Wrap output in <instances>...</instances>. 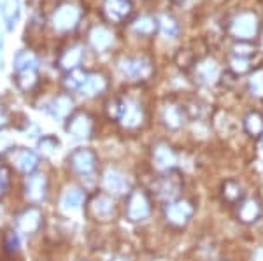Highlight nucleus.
I'll list each match as a JSON object with an SVG mask.
<instances>
[{
  "label": "nucleus",
  "instance_id": "obj_37",
  "mask_svg": "<svg viewBox=\"0 0 263 261\" xmlns=\"http://www.w3.org/2000/svg\"><path fill=\"white\" fill-rule=\"evenodd\" d=\"M4 246H6V251L14 254L20 249V237L16 235V231H7L6 237H4Z\"/></svg>",
  "mask_w": 263,
  "mask_h": 261
},
{
  "label": "nucleus",
  "instance_id": "obj_44",
  "mask_svg": "<svg viewBox=\"0 0 263 261\" xmlns=\"http://www.w3.org/2000/svg\"><path fill=\"white\" fill-rule=\"evenodd\" d=\"M261 149H263V135H261Z\"/></svg>",
  "mask_w": 263,
  "mask_h": 261
},
{
  "label": "nucleus",
  "instance_id": "obj_45",
  "mask_svg": "<svg viewBox=\"0 0 263 261\" xmlns=\"http://www.w3.org/2000/svg\"><path fill=\"white\" fill-rule=\"evenodd\" d=\"M37 261H46V259H37Z\"/></svg>",
  "mask_w": 263,
  "mask_h": 261
},
{
  "label": "nucleus",
  "instance_id": "obj_24",
  "mask_svg": "<svg viewBox=\"0 0 263 261\" xmlns=\"http://www.w3.org/2000/svg\"><path fill=\"white\" fill-rule=\"evenodd\" d=\"M221 196L227 204H239L242 202V196H244V189L240 186L239 180L235 179H228L223 183V188H221Z\"/></svg>",
  "mask_w": 263,
  "mask_h": 261
},
{
  "label": "nucleus",
  "instance_id": "obj_27",
  "mask_svg": "<svg viewBox=\"0 0 263 261\" xmlns=\"http://www.w3.org/2000/svg\"><path fill=\"white\" fill-rule=\"evenodd\" d=\"M84 202V193L79 188H70L63 193L62 207L65 210H78Z\"/></svg>",
  "mask_w": 263,
  "mask_h": 261
},
{
  "label": "nucleus",
  "instance_id": "obj_13",
  "mask_svg": "<svg viewBox=\"0 0 263 261\" xmlns=\"http://www.w3.org/2000/svg\"><path fill=\"white\" fill-rule=\"evenodd\" d=\"M153 163H155V167L162 172L174 170L177 165L176 151H174L168 144H165V142H158V144L153 147Z\"/></svg>",
  "mask_w": 263,
  "mask_h": 261
},
{
  "label": "nucleus",
  "instance_id": "obj_20",
  "mask_svg": "<svg viewBox=\"0 0 263 261\" xmlns=\"http://www.w3.org/2000/svg\"><path fill=\"white\" fill-rule=\"evenodd\" d=\"M105 90H107V79H105V75L95 72V74H88L86 81L81 86L79 93L86 96V98H93V96L102 95Z\"/></svg>",
  "mask_w": 263,
  "mask_h": 261
},
{
  "label": "nucleus",
  "instance_id": "obj_12",
  "mask_svg": "<svg viewBox=\"0 0 263 261\" xmlns=\"http://www.w3.org/2000/svg\"><path fill=\"white\" fill-rule=\"evenodd\" d=\"M42 219H44V216H42V210L41 209L28 207V209H25L23 212H21L20 216H18V219H16V225H18V230L21 231V233L33 235V233H37V231L41 230Z\"/></svg>",
  "mask_w": 263,
  "mask_h": 261
},
{
  "label": "nucleus",
  "instance_id": "obj_35",
  "mask_svg": "<svg viewBox=\"0 0 263 261\" xmlns=\"http://www.w3.org/2000/svg\"><path fill=\"white\" fill-rule=\"evenodd\" d=\"M232 51H233V56L246 58V60H248L249 56H253V54H254L256 48H254L253 42H249V41H237L235 44H233Z\"/></svg>",
  "mask_w": 263,
  "mask_h": 261
},
{
  "label": "nucleus",
  "instance_id": "obj_1",
  "mask_svg": "<svg viewBox=\"0 0 263 261\" xmlns=\"http://www.w3.org/2000/svg\"><path fill=\"white\" fill-rule=\"evenodd\" d=\"M230 33L235 41H249L251 42L254 37L260 33V21L256 14L251 11L239 12L230 21Z\"/></svg>",
  "mask_w": 263,
  "mask_h": 261
},
{
  "label": "nucleus",
  "instance_id": "obj_11",
  "mask_svg": "<svg viewBox=\"0 0 263 261\" xmlns=\"http://www.w3.org/2000/svg\"><path fill=\"white\" fill-rule=\"evenodd\" d=\"M104 16L112 23H123L132 16L134 7H132L130 0H104L102 6Z\"/></svg>",
  "mask_w": 263,
  "mask_h": 261
},
{
  "label": "nucleus",
  "instance_id": "obj_23",
  "mask_svg": "<svg viewBox=\"0 0 263 261\" xmlns=\"http://www.w3.org/2000/svg\"><path fill=\"white\" fill-rule=\"evenodd\" d=\"M14 165L23 174H32L39 165V156L30 149H20L14 156Z\"/></svg>",
  "mask_w": 263,
  "mask_h": 261
},
{
  "label": "nucleus",
  "instance_id": "obj_31",
  "mask_svg": "<svg viewBox=\"0 0 263 261\" xmlns=\"http://www.w3.org/2000/svg\"><path fill=\"white\" fill-rule=\"evenodd\" d=\"M248 88L253 96L263 98V67H256L248 79Z\"/></svg>",
  "mask_w": 263,
  "mask_h": 261
},
{
  "label": "nucleus",
  "instance_id": "obj_8",
  "mask_svg": "<svg viewBox=\"0 0 263 261\" xmlns=\"http://www.w3.org/2000/svg\"><path fill=\"white\" fill-rule=\"evenodd\" d=\"M69 165L79 175H91L97 170V154L90 147H79L72 151L69 156Z\"/></svg>",
  "mask_w": 263,
  "mask_h": 261
},
{
  "label": "nucleus",
  "instance_id": "obj_21",
  "mask_svg": "<svg viewBox=\"0 0 263 261\" xmlns=\"http://www.w3.org/2000/svg\"><path fill=\"white\" fill-rule=\"evenodd\" d=\"M162 119L167 128L171 130H177L184 125V119H186V111L182 107L176 104H167L162 111Z\"/></svg>",
  "mask_w": 263,
  "mask_h": 261
},
{
  "label": "nucleus",
  "instance_id": "obj_18",
  "mask_svg": "<svg viewBox=\"0 0 263 261\" xmlns=\"http://www.w3.org/2000/svg\"><path fill=\"white\" fill-rule=\"evenodd\" d=\"M83 56H84V49L81 46H78V44L69 46V48L63 49L60 53V56H58V67L63 70H67V72H69V70H74L81 65Z\"/></svg>",
  "mask_w": 263,
  "mask_h": 261
},
{
  "label": "nucleus",
  "instance_id": "obj_6",
  "mask_svg": "<svg viewBox=\"0 0 263 261\" xmlns=\"http://www.w3.org/2000/svg\"><path fill=\"white\" fill-rule=\"evenodd\" d=\"M195 214V207L192 202L188 200H174L168 202L165 207V219L168 225L176 226V228H182L190 223V219Z\"/></svg>",
  "mask_w": 263,
  "mask_h": 261
},
{
  "label": "nucleus",
  "instance_id": "obj_25",
  "mask_svg": "<svg viewBox=\"0 0 263 261\" xmlns=\"http://www.w3.org/2000/svg\"><path fill=\"white\" fill-rule=\"evenodd\" d=\"M37 56L32 51H20L14 56V70L16 74L28 72V70H37Z\"/></svg>",
  "mask_w": 263,
  "mask_h": 261
},
{
  "label": "nucleus",
  "instance_id": "obj_42",
  "mask_svg": "<svg viewBox=\"0 0 263 261\" xmlns=\"http://www.w3.org/2000/svg\"><path fill=\"white\" fill-rule=\"evenodd\" d=\"M172 2H174V4H179V2H182V0H172Z\"/></svg>",
  "mask_w": 263,
  "mask_h": 261
},
{
  "label": "nucleus",
  "instance_id": "obj_10",
  "mask_svg": "<svg viewBox=\"0 0 263 261\" xmlns=\"http://www.w3.org/2000/svg\"><path fill=\"white\" fill-rule=\"evenodd\" d=\"M67 133L74 138H88L93 133V119L88 112L78 111L67 117Z\"/></svg>",
  "mask_w": 263,
  "mask_h": 261
},
{
  "label": "nucleus",
  "instance_id": "obj_19",
  "mask_svg": "<svg viewBox=\"0 0 263 261\" xmlns=\"http://www.w3.org/2000/svg\"><path fill=\"white\" fill-rule=\"evenodd\" d=\"M88 39H90V44L95 51L104 53L114 44V33L105 27H95L90 32Z\"/></svg>",
  "mask_w": 263,
  "mask_h": 261
},
{
  "label": "nucleus",
  "instance_id": "obj_40",
  "mask_svg": "<svg viewBox=\"0 0 263 261\" xmlns=\"http://www.w3.org/2000/svg\"><path fill=\"white\" fill-rule=\"evenodd\" d=\"M7 123H9V116H7V112L4 111L2 107H0V130L6 128Z\"/></svg>",
  "mask_w": 263,
  "mask_h": 261
},
{
  "label": "nucleus",
  "instance_id": "obj_9",
  "mask_svg": "<svg viewBox=\"0 0 263 261\" xmlns=\"http://www.w3.org/2000/svg\"><path fill=\"white\" fill-rule=\"evenodd\" d=\"M144 119H146V114H144V107L135 100H121V111H120V117L118 121L125 126L126 130H135L139 128Z\"/></svg>",
  "mask_w": 263,
  "mask_h": 261
},
{
  "label": "nucleus",
  "instance_id": "obj_16",
  "mask_svg": "<svg viewBox=\"0 0 263 261\" xmlns=\"http://www.w3.org/2000/svg\"><path fill=\"white\" fill-rule=\"evenodd\" d=\"M263 209L261 204L256 198H246L240 202L239 209H237V219L242 225H254L261 217Z\"/></svg>",
  "mask_w": 263,
  "mask_h": 261
},
{
  "label": "nucleus",
  "instance_id": "obj_28",
  "mask_svg": "<svg viewBox=\"0 0 263 261\" xmlns=\"http://www.w3.org/2000/svg\"><path fill=\"white\" fill-rule=\"evenodd\" d=\"M2 14H4V21L7 25V30H12L16 21L20 18V0H4Z\"/></svg>",
  "mask_w": 263,
  "mask_h": 261
},
{
  "label": "nucleus",
  "instance_id": "obj_5",
  "mask_svg": "<svg viewBox=\"0 0 263 261\" xmlns=\"http://www.w3.org/2000/svg\"><path fill=\"white\" fill-rule=\"evenodd\" d=\"M120 69L126 77L135 79V81H147L153 75V72H155L153 62L146 56L125 58V60L121 62Z\"/></svg>",
  "mask_w": 263,
  "mask_h": 261
},
{
  "label": "nucleus",
  "instance_id": "obj_22",
  "mask_svg": "<svg viewBox=\"0 0 263 261\" xmlns=\"http://www.w3.org/2000/svg\"><path fill=\"white\" fill-rule=\"evenodd\" d=\"M51 107V114L58 119H67L69 116L74 114V100H72L70 95H58L51 100L49 104Z\"/></svg>",
  "mask_w": 263,
  "mask_h": 261
},
{
  "label": "nucleus",
  "instance_id": "obj_29",
  "mask_svg": "<svg viewBox=\"0 0 263 261\" xmlns=\"http://www.w3.org/2000/svg\"><path fill=\"white\" fill-rule=\"evenodd\" d=\"M134 30L139 35H153L158 30V18H153V16H141V18L135 19Z\"/></svg>",
  "mask_w": 263,
  "mask_h": 261
},
{
  "label": "nucleus",
  "instance_id": "obj_38",
  "mask_svg": "<svg viewBox=\"0 0 263 261\" xmlns=\"http://www.w3.org/2000/svg\"><path fill=\"white\" fill-rule=\"evenodd\" d=\"M120 111H121V100L120 98H112L105 104V112H107L109 119L118 121V117H120Z\"/></svg>",
  "mask_w": 263,
  "mask_h": 261
},
{
  "label": "nucleus",
  "instance_id": "obj_4",
  "mask_svg": "<svg viewBox=\"0 0 263 261\" xmlns=\"http://www.w3.org/2000/svg\"><path fill=\"white\" fill-rule=\"evenodd\" d=\"M79 19H81V9L76 7L74 4H62L57 11H54L53 18H51V23H53V28L60 33L70 32L78 27Z\"/></svg>",
  "mask_w": 263,
  "mask_h": 261
},
{
  "label": "nucleus",
  "instance_id": "obj_41",
  "mask_svg": "<svg viewBox=\"0 0 263 261\" xmlns=\"http://www.w3.org/2000/svg\"><path fill=\"white\" fill-rule=\"evenodd\" d=\"M112 261H130V259H126V258H121V256H120V258H114Z\"/></svg>",
  "mask_w": 263,
  "mask_h": 261
},
{
  "label": "nucleus",
  "instance_id": "obj_33",
  "mask_svg": "<svg viewBox=\"0 0 263 261\" xmlns=\"http://www.w3.org/2000/svg\"><path fill=\"white\" fill-rule=\"evenodd\" d=\"M158 30H162L167 37H177L179 33V25L171 14H162L158 18Z\"/></svg>",
  "mask_w": 263,
  "mask_h": 261
},
{
  "label": "nucleus",
  "instance_id": "obj_26",
  "mask_svg": "<svg viewBox=\"0 0 263 261\" xmlns=\"http://www.w3.org/2000/svg\"><path fill=\"white\" fill-rule=\"evenodd\" d=\"M244 130L251 137H261L263 135V116L258 111L248 112L244 117Z\"/></svg>",
  "mask_w": 263,
  "mask_h": 261
},
{
  "label": "nucleus",
  "instance_id": "obj_15",
  "mask_svg": "<svg viewBox=\"0 0 263 261\" xmlns=\"http://www.w3.org/2000/svg\"><path fill=\"white\" fill-rule=\"evenodd\" d=\"M25 195L32 204H41L48 196V177L44 174H32L25 184Z\"/></svg>",
  "mask_w": 263,
  "mask_h": 261
},
{
  "label": "nucleus",
  "instance_id": "obj_17",
  "mask_svg": "<svg viewBox=\"0 0 263 261\" xmlns=\"http://www.w3.org/2000/svg\"><path fill=\"white\" fill-rule=\"evenodd\" d=\"M104 188L107 189L109 193H114V195H125L130 189V183H128V179L125 177L123 172L111 168V170H107L104 174Z\"/></svg>",
  "mask_w": 263,
  "mask_h": 261
},
{
  "label": "nucleus",
  "instance_id": "obj_30",
  "mask_svg": "<svg viewBox=\"0 0 263 261\" xmlns=\"http://www.w3.org/2000/svg\"><path fill=\"white\" fill-rule=\"evenodd\" d=\"M86 77H88V74L78 67V69L69 70V72H67L65 81H63V84H65L67 90H70V91L78 90V91H79V90H81V86L84 84V81H86Z\"/></svg>",
  "mask_w": 263,
  "mask_h": 261
},
{
  "label": "nucleus",
  "instance_id": "obj_34",
  "mask_svg": "<svg viewBox=\"0 0 263 261\" xmlns=\"http://www.w3.org/2000/svg\"><path fill=\"white\" fill-rule=\"evenodd\" d=\"M16 84H18L20 90L30 91L37 84V70H28V72L16 74Z\"/></svg>",
  "mask_w": 263,
  "mask_h": 261
},
{
  "label": "nucleus",
  "instance_id": "obj_3",
  "mask_svg": "<svg viewBox=\"0 0 263 261\" xmlns=\"http://www.w3.org/2000/svg\"><path fill=\"white\" fill-rule=\"evenodd\" d=\"M125 214L132 223H142L151 216V200L144 189H132L128 193Z\"/></svg>",
  "mask_w": 263,
  "mask_h": 261
},
{
  "label": "nucleus",
  "instance_id": "obj_32",
  "mask_svg": "<svg viewBox=\"0 0 263 261\" xmlns=\"http://www.w3.org/2000/svg\"><path fill=\"white\" fill-rule=\"evenodd\" d=\"M174 62H176V65L179 67V69L188 70V69H193L195 63L198 62V58L193 49H179L176 58H174Z\"/></svg>",
  "mask_w": 263,
  "mask_h": 261
},
{
  "label": "nucleus",
  "instance_id": "obj_39",
  "mask_svg": "<svg viewBox=\"0 0 263 261\" xmlns=\"http://www.w3.org/2000/svg\"><path fill=\"white\" fill-rule=\"evenodd\" d=\"M9 180H11L9 168H7V165H4V163H0V195H4V193L7 191Z\"/></svg>",
  "mask_w": 263,
  "mask_h": 261
},
{
  "label": "nucleus",
  "instance_id": "obj_7",
  "mask_svg": "<svg viewBox=\"0 0 263 261\" xmlns=\"http://www.w3.org/2000/svg\"><path fill=\"white\" fill-rule=\"evenodd\" d=\"M181 188H182V177L176 168L165 172V175L158 177V180L155 183V193L158 195V198H162V200L174 202V198L179 195Z\"/></svg>",
  "mask_w": 263,
  "mask_h": 261
},
{
  "label": "nucleus",
  "instance_id": "obj_43",
  "mask_svg": "<svg viewBox=\"0 0 263 261\" xmlns=\"http://www.w3.org/2000/svg\"><path fill=\"white\" fill-rule=\"evenodd\" d=\"M0 51H2V41H0Z\"/></svg>",
  "mask_w": 263,
  "mask_h": 261
},
{
  "label": "nucleus",
  "instance_id": "obj_14",
  "mask_svg": "<svg viewBox=\"0 0 263 261\" xmlns=\"http://www.w3.org/2000/svg\"><path fill=\"white\" fill-rule=\"evenodd\" d=\"M193 75L195 81L198 84H203V86H209V84H214L219 77V67L214 60H198L193 67Z\"/></svg>",
  "mask_w": 263,
  "mask_h": 261
},
{
  "label": "nucleus",
  "instance_id": "obj_36",
  "mask_svg": "<svg viewBox=\"0 0 263 261\" xmlns=\"http://www.w3.org/2000/svg\"><path fill=\"white\" fill-rule=\"evenodd\" d=\"M37 147H39V151L44 154V156H51V154L60 147V140L53 135H46L37 142Z\"/></svg>",
  "mask_w": 263,
  "mask_h": 261
},
{
  "label": "nucleus",
  "instance_id": "obj_2",
  "mask_svg": "<svg viewBox=\"0 0 263 261\" xmlns=\"http://www.w3.org/2000/svg\"><path fill=\"white\" fill-rule=\"evenodd\" d=\"M114 212H116V202L107 193H95L86 202V214L93 221L107 223L114 217Z\"/></svg>",
  "mask_w": 263,
  "mask_h": 261
}]
</instances>
